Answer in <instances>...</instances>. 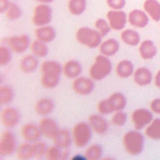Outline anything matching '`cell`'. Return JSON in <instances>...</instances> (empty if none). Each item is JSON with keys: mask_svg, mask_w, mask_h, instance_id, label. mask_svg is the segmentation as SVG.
Wrapping results in <instances>:
<instances>
[{"mask_svg": "<svg viewBox=\"0 0 160 160\" xmlns=\"http://www.w3.org/2000/svg\"><path fill=\"white\" fill-rule=\"evenodd\" d=\"M112 69V62L108 57L101 54L96 57L94 62L91 66L89 74L94 81H101L106 78Z\"/></svg>", "mask_w": 160, "mask_h": 160, "instance_id": "1", "label": "cell"}, {"mask_svg": "<svg viewBox=\"0 0 160 160\" xmlns=\"http://www.w3.org/2000/svg\"><path fill=\"white\" fill-rule=\"evenodd\" d=\"M122 142L126 151L130 155L136 156L143 150L144 138L139 132L129 131L124 134Z\"/></svg>", "mask_w": 160, "mask_h": 160, "instance_id": "2", "label": "cell"}, {"mask_svg": "<svg viewBox=\"0 0 160 160\" xmlns=\"http://www.w3.org/2000/svg\"><path fill=\"white\" fill-rule=\"evenodd\" d=\"M102 36L94 29L88 27L79 28L76 33V39L81 44L89 48L99 47L102 42Z\"/></svg>", "mask_w": 160, "mask_h": 160, "instance_id": "3", "label": "cell"}, {"mask_svg": "<svg viewBox=\"0 0 160 160\" xmlns=\"http://www.w3.org/2000/svg\"><path fill=\"white\" fill-rule=\"evenodd\" d=\"M92 131L89 123L80 122L73 128L72 138L74 144L78 148L85 147L92 138Z\"/></svg>", "mask_w": 160, "mask_h": 160, "instance_id": "4", "label": "cell"}, {"mask_svg": "<svg viewBox=\"0 0 160 160\" xmlns=\"http://www.w3.org/2000/svg\"><path fill=\"white\" fill-rule=\"evenodd\" d=\"M52 18L51 8L46 4H41L36 6L32 18V23L38 27L48 25Z\"/></svg>", "mask_w": 160, "mask_h": 160, "instance_id": "5", "label": "cell"}, {"mask_svg": "<svg viewBox=\"0 0 160 160\" xmlns=\"http://www.w3.org/2000/svg\"><path fill=\"white\" fill-rule=\"evenodd\" d=\"M17 142L14 134L10 131H4L0 139V154L1 156L12 155L17 149Z\"/></svg>", "mask_w": 160, "mask_h": 160, "instance_id": "6", "label": "cell"}, {"mask_svg": "<svg viewBox=\"0 0 160 160\" xmlns=\"http://www.w3.org/2000/svg\"><path fill=\"white\" fill-rule=\"evenodd\" d=\"M6 41L11 50L18 54L25 52L31 45L30 38L27 34L11 36Z\"/></svg>", "mask_w": 160, "mask_h": 160, "instance_id": "7", "label": "cell"}, {"mask_svg": "<svg viewBox=\"0 0 160 160\" xmlns=\"http://www.w3.org/2000/svg\"><path fill=\"white\" fill-rule=\"evenodd\" d=\"M106 17L111 29L115 31L124 29L128 19L126 12L121 10H110L107 12Z\"/></svg>", "mask_w": 160, "mask_h": 160, "instance_id": "8", "label": "cell"}, {"mask_svg": "<svg viewBox=\"0 0 160 160\" xmlns=\"http://www.w3.org/2000/svg\"><path fill=\"white\" fill-rule=\"evenodd\" d=\"M94 80L86 77H78L72 84L73 91L81 96H88L92 92L94 88Z\"/></svg>", "mask_w": 160, "mask_h": 160, "instance_id": "9", "label": "cell"}, {"mask_svg": "<svg viewBox=\"0 0 160 160\" xmlns=\"http://www.w3.org/2000/svg\"><path fill=\"white\" fill-rule=\"evenodd\" d=\"M152 113L146 109H136L131 115L132 122L136 129L140 130L149 124L152 120Z\"/></svg>", "mask_w": 160, "mask_h": 160, "instance_id": "10", "label": "cell"}, {"mask_svg": "<svg viewBox=\"0 0 160 160\" xmlns=\"http://www.w3.org/2000/svg\"><path fill=\"white\" fill-rule=\"evenodd\" d=\"M21 115L19 111L13 107L3 109L1 113V120L3 126L8 128L16 126L19 122Z\"/></svg>", "mask_w": 160, "mask_h": 160, "instance_id": "11", "label": "cell"}, {"mask_svg": "<svg viewBox=\"0 0 160 160\" xmlns=\"http://www.w3.org/2000/svg\"><path fill=\"white\" fill-rule=\"evenodd\" d=\"M21 134L23 139L29 142H34L39 141L42 136L39 126L32 123L24 124L21 128Z\"/></svg>", "mask_w": 160, "mask_h": 160, "instance_id": "12", "label": "cell"}, {"mask_svg": "<svg viewBox=\"0 0 160 160\" xmlns=\"http://www.w3.org/2000/svg\"><path fill=\"white\" fill-rule=\"evenodd\" d=\"M38 126L42 135L49 139H52L59 129L57 122L53 119L49 118H42L39 121Z\"/></svg>", "mask_w": 160, "mask_h": 160, "instance_id": "13", "label": "cell"}, {"mask_svg": "<svg viewBox=\"0 0 160 160\" xmlns=\"http://www.w3.org/2000/svg\"><path fill=\"white\" fill-rule=\"evenodd\" d=\"M88 123L93 131L98 134H105L108 129V121L100 114H92L88 118Z\"/></svg>", "mask_w": 160, "mask_h": 160, "instance_id": "14", "label": "cell"}, {"mask_svg": "<svg viewBox=\"0 0 160 160\" xmlns=\"http://www.w3.org/2000/svg\"><path fill=\"white\" fill-rule=\"evenodd\" d=\"M128 20L131 25L138 28L146 27L149 22V18L147 14L139 9L131 11L128 14Z\"/></svg>", "mask_w": 160, "mask_h": 160, "instance_id": "15", "label": "cell"}, {"mask_svg": "<svg viewBox=\"0 0 160 160\" xmlns=\"http://www.w3.org/2000/svg\"><path fill=\"white\" fill-rule=\"evenodd\" d=\"M52 139L54 145L61 149H67L71 144L72 138L68 129H61L58 130Z\"/></svg>", "mask_w": 160, "mask_h": 160, "instance_id": "16", "label": "cell"}, {"mask_svg": "<svg viewBox=\"0 0 160 160\" xmlns=\"http://www.w3.org/2000/svg\"><path fill=\"white\" fill-rule=\"evenodd\" d=\"M106 99L112 112L122 111L127 103L126 98L124 95L119 92L111 94Z\"/></svg>", "mask_w": 160, "mask_h": 160, "instance_id": "17", "label": "cell"}, {"mask_svg": "<svg viewBox=\"0 0 160 160\" xmlns=\"http://www.w3.org/2000/svg\"><path fill=\"white\" fill-rule=\"evenodd\" d=\"M119 44L116 39L109 38L101 43L99 49L101 54L109 58L115 55L119 50Z\"/></svg>", "mask_w": 160, "mask_h": 160, "instance_id": "18", "label": "cell"}, {"mask_svg": "<svg viewBox=\"0 0 160 160\" xmlns=\"http://www.w3.org/2000/svg\"><path fill=\"white\" fill-rule=\"evenodd\" d=\"M35 36L37 39L45 43H48L55 39L56 34L53 27L46 25L38 27L35 30Z\"/></svg>", "mask_w": 160, "mask_h": 160, "instance_id": "19", "label": "cell"}, {"mask_svg": "<svg viewBox=\"0 0 160 160\" xmlns=\"http://www.w3.org/2000/svg\"><path fill=\"white\" fill-rule=\"evenodd\" d=\"M55 105L53 101L48 98H44L39 99L35 104L34 110L36 112L41 116H46L51 114Z\"/></svg>", "mask_w": 160, "mask_h": 160, "instance_id": "20", "label": "cell"}, {"mask_svg": "<svg viewBox=\"0 0 160 160\" xmlns=\"http://www.w3.org/2000/svg\"><path fill=\"white\" fill-rule=\"evenodd\" d=\"M64 76L70 79L78 78L82 72L81 64L76 60H69L62 66Z\"/></svg>", "mask_w": 160, "mask_h": 160, "instance_id": "21", "label": "cell"}, {"mask_svg": "<svg viewBox=\"0 0 160 160\" xmlns=\"http://www.w3.org/2000/svg\"><path fill=\"white\" fill-rule=\"evenodd\" d=\"M133 78L135 83L140 86H144L149 84L152 81V74L146 68H139L134 72Z\"/></svg>", "mask_w": 160, "mask_h": 160, "instance_id": "22", "label": "cell"}, {"mask_svg": "<svg viewBox=\"0 0 160 160\" xmlns=\"http://www.w3.org/2000/svg\"><path fill=\"white\" fill-rule=\"evenodd\" d=\"M39 65V61L36 56L33 54H28L24 56L19 62L21 70L25 73H31L36 70Z\"/></svg>", "mask_w": 160, "mask_h": 160, "instance_id": "23", "label": "cell"}, {"mask_svg": "<svg viewBox=\"0 0 160 160\" xmlns=\"http://www.w3.org/2000/svg\"><path fill=\"white\" fill-rule=\"evenodd\" d=\"M139 51L142 59H151L156 56L157 53V48L152 41L145 40L141 43Z\"/></svg>", "mask_w": 160, "mask_h": 160, "instance_id": "24", "label": "cell"}, {"mask_svg": "<svg viewBox=\"0 0 160 160\" xmlns=\"http://www.w3.org/2000/svg\"><path fill=\"white\" fill-rule=\"evenodd\" d=\"M116 72L121 78H129L134 72V65L129 60L123 59L118 63Z\"/></svg>", "mask_w": 160, "mask_h": 160, "instance_id": "25", "label": "cell"}, {"mask_svg": "<svg viewBox=\"0 0 160 160\" xmlns=\"http://www.w3.org/2000/svg\"><path fill=\"white\" fill-rule=\"evenodd\" d=\"M144 9L155 21L160 20V3L156 0H146Z\"/></svg>", "mask_w": 160, "mask_h": 160, "instance_id": "26", "label": "cell"}, {"mask_svg": "<svg viewBox=\"0 0 160 160\" xmlns=\"http://www.w3.org/2000/svg\"><path fill=\"white\" fill-rule=\"evenodd\" d=\"M41 71L42 74H50L61 75L62 72V67L57 61H45L41 64Z\"/></svg>", "mask_w": 160, "mask_h": 160, "instance_id": "27", "label": "cell"}, {"mask_svg": "<svg viewBox=\"0 0 160 160\" xmlns=\"http://www.w3.org/2000/svg\"><path fill=\"white\" fill-rule=\"evenodd\" d=\"M121 39L127 45L135 46L140 41V36L137 31L131 29H127L121 32Z\"/></svg>", "mask_w": 160, "mask_h": 160, "instance_id": "28", "label": "cell"}, {"mask_svg": "<svg viewBox=\"0 0 160 160\" xmlns=\"http://www.w3.org/2000/svg\"><path fill=\"white\" fill-rule=\"evenodd\" d=\"M86 0H69L68 8L69 12L74 16L81 15L86 10Z\"/></svg>", "mask_w": 160, "mask_h": 160, "instance_id": "29", "label": "cell"}, {"mask_svg": "<svg viewBox=\"0 0 160 160\" xmlns=\"http://www.w3.org/2000/svg\"><path fill=\"white\" fill-rule=\"evenodd\" d=\"M31 52L33 55L37 58H44L46 57L49 51L48 47L45 42H42L38 39L34 40L30 46Z\"/></svg>", "mask_w": 160, "mask_h": 160, "instance_id": "30", "label": "cell"}, {"mask_svg": "<svg viewBox=\"0 0 160 160\" xmlns=\"http://www.w3.org/2000/svg\"><path fill=\"white\" fill-rule=\"evenodd\" d=\"M17 158L20 160H28L33 158L32 144L29 142L19 144L16 149Z\"/></svg>", "mask_w": 160, "mask_h": 160, "instance_id": "31", "label": "cell"}, {"mask_svg": "<svg viewBox=\"0 0 160 160\" xmlns=\"http://www.w3.org/2000/svg\"><path fill=\"white\" fill-rule=\"evenodd\" d=\"M146 135L154 140H160V118H156L148 126L145 131Z\"/></svg>", "mask_w": 160, "mask_h": 160, "instance_id": "32", "label": "cell"}, {"mask_svg": "<svg viewBox=\"0 0 160 160\" xmlns=\"http://www.w3.org/2000/svg\"><path fill=\"white\" fill-rule=\"evenodd\" d=\"M102 155V147L98 144H93L89 146L84 152V158L88 160L99 159Z\"/></svg>", "mask_w": 160, "mask_h": 160, "instance_id": "33", "label": "cell"}, {"mask_svg": "<svg viewBox=\"0 0 160 160\" xmlns=\"http://www.w3.org/2000/svg\"><path fill=\"white\" fill-rule=\"evenodd\" d=\"M60 81V76L57 74H42L41 82L42 86L47 89H52L56 87Z\"/></svg>", "mask_w": 160, "mask_h": 160, "instance_id": "34", "label": "cell"}, {"mask_svg": "<svg viewBox=\"0 0 160 160\" xmlns=\"http://www.w3.org/2000/svg\"><path fill=\"white\" fill-rule=\"evenodd\" d=\"M14 96V91L9 86L4 85L0 87V103L1 105H6L11 102Z\"/></svg>", "mask_w": 160, "mask_h": 160, "instance_id": "35", "label": "cell"}, {"mask_svg": "<svg viewBox=\"0 0 160 160\" xmlns=\"http://www.w3.org/2000/svg\"><path fill=\"white\" fill-rule=\"evenodd\" d=\"M6 18L10 21H15L21 18L22 10L19 5L14 2H10V4L5 12Z\"/></svg>", "mask_w": 160, "mask_h": 160, "instance_id": "36", "label": "cell"}, {"mask_svg": "<svg viewBox=\"0 0 160 160\" xmlns=\"http://www.w3.org/2000/svg\"><path fill=\"white\" fill-rule=\"evenodd\" d=\"M33 158L41 159L46 155L48 147L45 142L38 141L32 144Z\"/></svg>", "mask_w": 160, "mask_h": 160, "instance_id": "37", "label": "cell"}, {"mask_svg": "<svg viewBox=\"0 0 160 160\" xmlns=\"http://www.w3.org/2000/svg\"><path fill=\"white\" fill-rule=\"evenodd\" d=\"M94 26L102 38L106 36L111 29L109 22L103 18L98 19L94 22Z\"/></svg>", "mask_w": 160, "mask_h": 160, "instance_id": "38", "label": "cell"}, {"mask_svg": "<svg viewBox=\"0 0 160 160\" xmlns=\"http://www.w3.org/2000/svg\"><path fill=\"white\" fill-rule=\"evenodd\" d=\"M127 114L122 111H116L111 118L112 124L117 127H122L127 122Z\"/></svg>", "mask_w": 160, "mask_h": 160, "instance_id": "39", "label": "cell"}, {"mask_svg": "<svg viewBox=\"0 0 160 160\" xmlns=\"http://www.w3.org/2000/svg\"><path fill=\"white\" fill-rule=\"evenodd\" d=\"M11 51L9 48L4 46L0 47V65L1 66H7L11 60Z\"/></svg>", "mask_w": 160, "mask_h": 160, "instance_id": "40", "label": "cell"}, {"mask_svg": "<svg viewBox=\"0 0 160 160\" xmlns=\"http://www.w3.org/2000/svg\"><path fill=\"white\" fill-rule=\"evenodd\" d=\"M59 148L57 147L56 146L54 145L48 148L46 153V158L48 160H58L61 159L62 157V152L61 151Z\"/></svg>", "mask_w": 160, "mask_h": 160, "instance_id": "41", "label": "cell"}, {"mask_svg": "<svg viewBox=\"0 0 160 160\" xmlns=\"http://www.w3.org/2000/svg\"><path fill=\"white\" fill-rule=\"evenodd\" d=\"M97 109L99 113L101 115H107L112 112L106 99H102L99 102Z\"/></svg>", "mask_w": 160, "mask_h": 160, "instance_id": "42", "label": "cell"}, {"mask_svg": "<svg viewBox=\"0 0 160 160\" xmlns=\"http://www.w3.org/2000/svg\"><path fill=\"white\" fill-rule=\"evenodd\" d=\"M106 3L113 10H121L126 5V0H106Z\"/></svg>", "mask_w": 160, "mask_h": 160, "instance_id": "43", "label": "cell"}, {"mask_svg": "<svg viewBox=\"0 0 160 160\" xmlns=\"http://www.w3.org/2000/svg\"><path fill=\"white\" fill-rule=\"evenodd\" d=\"M150 106L151 109L156 114H160V98L154 99L151 102Z\"/></svg>", "mask_w": 160, "mask_h": 160, "instance_id": "44", "label": "cell"}, {"mask_svg": "<svg viewBox=\"0 0 160 160\" xmlns=\"http://www.w3.org/2000/svg\"><path fill=\"white\" fill-rule=\"evenodd\" d=\"M10 4L9 0H0V12L4 13L6 12Z\"/></svg>", "mask_w": 160, "mask_h": 160, "instance_id": "45", "label": "cell"}, {"mask_svg": "<svg viewBox=\"0 0 160 160\" xmlns=\"http://www.w3.org/2000/svg\"><path fill=\"white\" fill-rule=\"evenodd\" d=\"M155 84L157 87L160 88V70L157 72L155 77Z\"/></svg>", "mask_w": 160, "mask_h": 160, "instance_id": "46", "label": "cell"}, {"mask_svg": "<svg viewBox=\"0 0 160 160\" xmlns=\"http://www.w3.org/2000/svg\"><path fill=\"white\" fill-rule=\"evenodd\" d=\"M35 1L41 4H48L54 1V0H35Z\"/></svg>", "mask_w": 160, "mask_h": 160, "instance_id": "47", "label": "cell"}]
</instances>
